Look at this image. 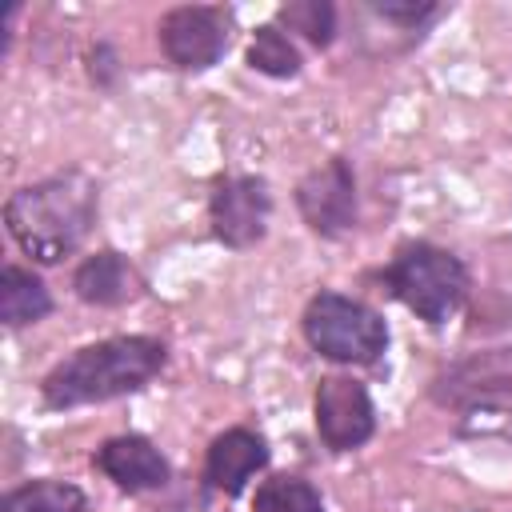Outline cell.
<instances>
[{"label":"cell","instance_id":"obj_11","mask_svg":"<svg viewBox=\"0 0 512 512\" xmlns=\"http://www.w3.org/2000/svg\"><path fill=\"white\" fill-rule=\"evenodd\" d=\"M268 464V444L252 432V428H228L212 440L208 460H204V476L216 492L236 496L244 492V484Z\"/></svg>","mask_w":512,"mask_h":512},{"label":"cell","instance_id":"obj_4","mask_svg":"<svg viewBox=\"0 0 512 512\" xmlns=\"http://www.w3.org/2000/svg\"><path fill=\"white\" fill-rule=\"evenodd\" d=\"M304 336L320 356L340 364H372L388 348V328L380 312L340 292H320L308 300Z\"/></svg>","mask_w":512,"mask_h":512},{"label":"cell","instance_id":"obj_13","mask_svg":"<svg viewBox=\"0 0 512 512\" xmlns=\"http://www.w3.org/2000/svg\"><path fill=\"white\" fill-rule=\"evenodd\" d=\"M48 312H52L48 288H44L32 272L8 264V268L0 272V320H4L8 328H20V324H36V320L48 316Z\"/></svg>","mask_w":512,"mask_h":512},{"label":"cell","instance_id":"obj_14","mask_svg":"<svg viewBox=\"0 0 512 512\" xmlns=\"http://www.w3.org/2000/svg\"><path fill=\"white\" fill-rule=\"evenodd\" d=\"M84 492L68 480H32L4 496L0 512H84Z\"/></svg>","mask_w":512,"mask_h":512},{"label":"cell","instance_id":"obj_6","mask_svg":"<svg viewBox=\"0 0 512 512\" xmlns=\"http://www.w3.org/2000/svg\"><path fill=\"white\" fill-rule=\"evenodd\" d=\"M232 16L212 4H180L160 20V48L176 68L200 72L228 52Z\"/></svg>","mask_w":512,"mask_h":512},{"label":"cell","instance_id":"obj_16","mask_svg":"<svg viewBox=\"0 0 512 512\" xmlns=\"http://www.w3.org/2000/svg\"><path fill=\"white\" fill-rule=\"evenodd\" d=\"M252 512H324V500L300 476H272L256 488Z\"/></svg>","mask_w":512,"mask_h":512},{"label":"cell","instance_id":"obj_10","mask_svg":"<svg viewBox=\"0 0 512 512\" xmlns=\"http://www.w3.org/2000/svg\"><path fill=\"white\" fill-rule=\"evenodd\" d=\"M96 468L116 480L124 492H152V488H164L172 468L168 460L160 456V448L144 436H116L108 440L100 452H96Z\"/></svg>","mask_w":512,"mask_h":512},{"label":"cell","instance_id":"obj_9","mask_svg":"<svg viewBox=\"0 0 512 512\" xmlns=\"http://www.w3.org/2000/svg\"><path fill=\"white\" fill-rule=\"evenodd\" d=\"M376 428L372 400L352 376H324L316 388V432L332 452L360 448Z\"/></svg>","mask_w":512,"mask_h":512},{"label":"cell","instance_id":"obj_5","mask_svg":"<svg viewBox=\"0 0 512 512\" xmlns=\"http://www.w3.org/2000/svg\"><path fill=\"white\" fill-rule=\"evenodd\" d=\"M432 400L456 412L512 408V348H488L456 360L436 376Z\"/></svg>","mask_w":512,"mask_h":512},{"label":"cell","instance_id":"obj_7","mask_svg":"<svg viewBox=\"0 0 512 512\" xmlns=\"http://www.w3.org/2000/svg\"><path fill=\"white\" fill-rule=\"evenodd\" d=\"M212 232L228 248H252L268 232L272 216V192L260 176H228L212 188L208 200Z\"/></svg>","mask_w":512,"mask_h":512},{"label":"cell","instance_id":"obj_1","mask_svg":"<svg viewBox=\"0 0 512 512\" xmlns=\"http://www.w3.org/2000/svg\"><path fill=\"white\" fill-rule=\"evenodd\" d=\"M96 220V180L84 172H60L8 196L4 224L12 240L40 264H56L80 248Z\"/></svg>","mask_w":512,"mask_h":512},{"label":"cell","instance_id":"obj_18","mask_svg":"<svg viewBox=\"0 0 512 512\" xmlns=\"http://www.w3.org/2000/svg\"><path fill=\"white\" fill-rule=\"evenodd\" d=\"M372 8H376V12L384 16V20H392V24L416 28V24L424 20V16H432V8H436V4H428V0H424V4H384V0H376Z\"/></svg>","mask_w":512,"mask_h":512},{"label":"cell","instance_id":"obj_17","mask_svg":"<svg viewBox=\"0 0 512 512\" xmlns=\"http://www.w3.org/2000/svg\"><path fill=\"white\" fill-rule=\"evenodd\" d=\"M280 24H288L292 32H304L312 44H332L336 32V8L328 0H292L280 8Z\"/></svg>","mask_w":512,"mask_h":512},{"label":"cell","instance_id":"obj_8","mask_svg":"<svg viewBox=\"0 0 512 512\" xmlns=\"http://www.w3.org/2000/svg\"><path fill=\"white\" fill-rule=\"evenodd\" d=\"M296 208L320 236H344L356 224V180L352 168L332 156L296 184Z\"/></svg>","mask_w":512,"mask_h":512},{"label":"cell","instance_id":"obj_3","mask_svg":"<svg viewBox=\"0 0 512 512\" xmlns=\"http://www.w3.org/2000/svg\"><path fill=\"white\" fill-rule=\"evenodd\" d=\"M384 284L404 308H412L428 324H444L448 316H456L468 296V272L460 256L424 240L404 244L392 256V264L384 268Z\"/></svg>","mask_w":512,"mask_h":512},{"label":"cell","instance_id":"obj_12","mask_svg":"<svg viewBox=\"0 0 512 512\" xmlns=\"http://www.w3.org/2000/svg\"><path fill=\"white\" fill-rule=\"evenodd\" d=\"M72 288H76V296L88 300V304L116 308V304H128V300L140 296V276H136V268H132L120 252L104 248V252L88 256V260L76 268Z\"/></svg>","mask_w":512,"mask_h":512},{"label":"cell","instance_id":"obj_2","mask_svg":"<svg viewBox=\"0 0 512 512\" xmlns=\"http://www.w3.org/2000/svg\"><path fill=\"white\" fill-rule=\"evenodd\" d=\"M164 368V344L152 336H112L100 344H88L60 360L44 384L40 396L48 408H80L96 400H112L124 392L144 388Z\"/></svg>","mask_w":512,"mask_h":512},{"label":"cell","instance_id":"obj_15","mask_svg":"<svg viewBox=\"0 0 512 512\" xmlns=\"http://www.w3.org/2000/svg\"><path fill=\"white\" fill-rule=\"evenodd\" d=\"M248 64L264 76H276V80H288L300 72V52L296 44L276 28V24H260L252 32V44H248Z\"/></svg>","mask_w":512,"mask_h":512}]
</instances>
